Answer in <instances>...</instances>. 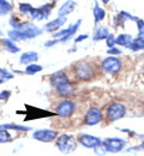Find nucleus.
I'll use <instances>...</instances> for the list:
<instances>
[{
    "label": "nucleus",
    "instance_id": "nucleus-15",
    "mask_svg": "<svg viewBox=\"0 0 144 156\" xmlns=\"http://www.w3.org/2000/svg\"><path fill=\"white\" fill-rule=\"evenodd\" d=\"M132 41H133V40H132V36H131V35L121 34V35H119V36L115 39V43L119 44V46H128Z\"/></svg>",
    "mask_w": 144,
    "mask_h": 156
},
{
    "label": "nucleus",
    "instance_id": "nucleus-13",
    "mask_svg": "<svg viewBox=\"0 0 144 156\" xmlns=\"http://www.w3.org/2000/svg\"><path fill=\"white\" fill-rule=\"evenodd\" d=\"M51 82H52V85H53L54 88H57L59 84H61L64 82H67V77L65 76V73L58 72V73H55V75L52 77Z\"/></svg>",
    "mask_w": 144,
    "mask_h": 156
},
{
    "label": "nucleus",
    "instance_id": "nucleus-9",
    "mask_svg": "<svg viewBox=\"0 0 144 156\" xmlns=\"http://www.w3.org/2000/svg\"><path fill=\"white\" fill-rule=\"evenodd\" d=\"M79 142L82 143V145H84L85 148H90V149H95L100 145H102V142L94 136L90 135H82L79 136Z\"/></svg>",
    "mask_w": 144,
    "mask_h": 156
},
{
    "label": "nucleus",
    "instance_id": "nucleus-22",
    "mask_svg": "<svg viewBox=\"0 0 144 156\" xmlns=\"http://www.w3.org/2000/svg\"><path fill=\"white\" fill-rule=\"evenodd\" d=\"M4 43L7 46V49H9L10 52H12V53H17V52L19 51V48H18L11 40H9V39L4 40Z\"/></svg>",
    "mask_w": 144,
    "mask_h": 156
},
{
    "label": "nucleus",
    "instance_id": "nucleus-10",
    "mask_svg": "<svg viewBox=\"0 0 144 156\" xmlns=\"http://www.w3.org/2000/svg\"><path fill=\"white\" fill-rule=\"evenodd\" d=\"M18 31L22 33L26 39H31V37H35V36H37V35L41 34V30H39L35 25H33L30 23L23 24L21 28L18 29Z\"/></svg>",
    "mask_w": 144,
    "mask_h": 156
},
{
    "label": "nucleus",
    "instance_id": "nucleus-6",
    "mask_svg": "<svg viewBox=\"0 0 144 156\" xmlns=\"http://www.w3.org/2000/svg\"><path fill=\"white\" fill-rule=\"evenodd\" d=\"M101 119H102V112H101V109H99L96 107H93L85 114V124L89 125V126H93V125L99 124L101 121Z\"/></svg>",
    "mask_w": 144,
    "mask_h": 156
},
{
    "label": "nucleus",
    "instance_id": "nucleus-1",
    "mask_svg": "<svg viewBox=\"0 0 144 156\" xmlns=\"http://www.w3.org/2000/svg\"><path fill=\"white\" fill-rule=\"evenodd\" d=\"M125 114H126V108L120 102H114V103L109 105L107 107V111H106L107 119L111 121H117V120L125 117Z\"/></svg>",
    "mask_w": 144,
    "mask_h": 156
},
{
    "label": "nucleus",
    "instance_id": "nucleus-16",
    "mask_svg": "<svg viewBox=\"0 0 144 156\" xmlns=\"http://www.w3.org/2000/svg\"><path fill=\"white\" fill-rule=\"evenodd\" d=\"M127 48L132 49V51H139V49H144V37H138L135 41H132Z\"/></svg>",
    "mask_w": 144,
    "mask_h": 156
},
{
    "label": "nucleus",
    "instance_id": "nucleus-8",
    "mask_svg": "<svg viewBox=\"0 0 144 156\" xmlns=\"http://www.w3.org/2000/svg\"><path fill=\"white\" fill-rule=\"evenodd\" d=\"M58 136V133L55 131H51V130H39L36 131L34 135H33V138L34 139H37L40 142H52Z\"/></svg>",
    "mask_w": 144,
    "mask_h": 156
},
{
    "label": "nucleus",
    "instance_id": "nucleus-32",
    "mask_svg": "<svg viewBox=\"0 0 144 156\" xmlns=\"http://www.w3.org/2000/svg\"><path fill=\"white\" fill-rule=\"evenodd\" d=\"M103 2H104V4H107V2H108V1H109V0H102Z\"/></svg>",
    "mask_w": 144,
    "mask_h": 156
},
{
    "label": "nucleus",
    "instance_id": "nucleus-3",
    "mask_svg": "<svg viewBox=\"0 0 144 156\" xmlns=\"http://www.w3.org/2000/svg\"><path fill=\"white\" fill-rule=\"evenodd\" d=\"M75 75L77 76V78H79L82 80H89L94 76V71H93V67L90 64L79 62L75 67Z\"/></svg>",
    "mask_w": 144,
    "mask_h": 156
},
{
    "label": "nucleus",
    "instance_id": "nucleus-28",
    "mask_svg": "<svg viewBox=\"0 0 144 156\" xmlns=\"http://www.w3.org/2000/svg\"><path fill=\"white\" fill-rule=\"evenodd\" d=\"M107 53H108V54H120V53H121V51L112 47V48H109V49L107 51Z\"/></svg>",
    "mask_w": 144,
    "mask_h": 156
},
{
    "label": "nucleus",
    "instance_id": "nucleus-14",
    "mask_svg": "<svg viewBox=\"0 0 144 156\" xmlns=\"http://www.w3.org/2000/svg\"><path fill=\"white\" fill-rule=\"evenodd\" d=\"M73 7H75V2L73 1H71V0H68V1H66L64 5L61 6V9L59 10V15L60 16H65V15H68V13H71L72 11H73Z\"/></svg>",
    "mask_w": 144,
    "mask_h": 156
},
{
    "label": "nucleus",
    "instance_id": "nucleus-4",
    "mask_svg": "<svg viewBox=\"0 0 144 156\" xmlns=\"http://www.w3.org/2000/svg\"><path fill=\"white\" fill-rule=\"evenodd\" d=\"M102 70L106 71L107 73H117L120 71L123 64L120 61V59L114 58V57H109V58L104 59L102 61Z\"/></svg>",
    "mask_w": 144,
    "mask_h": 156
},
{
    "label": "nucleus",
    "instance_id": "nucleus-12",
    "mask_svg": "<svg viewBox=\"0 0 144 156\" xmlns=\"http://www.w3.org/2000/svg\"><path fill=\"white\" fill-rule=\"evenodd\" d=\"M65 22H66V18L62 16V17H59V18H57V20L49 22L44 28H46V30H48V31H51V30H57V29H59V28L61 27Z\"/></svg>",
    "mask_w": 144,
    "mask_h": 156
},
{
    "label": "nucleus",
    "instance_id": "nucleus-7",
    "mask_svg": "<svg viewBox=\"0 0 144 156\" xmlns=\"http://www.w3.org/2000/svg\"><path fill=\"white\" fill-rule=\"evenodd\" d=\"M73 109H75V103H73L72 101L66 100V101H62V102H60V103L58 105V107H57L55 112H57V114H58V115L66 118V117L72 115Z\"/></svg>",
    "mask_w": 144,
    "mask_h": 156
},
{
    "label": "nucleus",
    "instance_id": "nucleus-27",
    "mask_svg": "<svg viewBox=\"0 0 144 156\" xmlns=\"http://www.w3.org/2000/svg\"><path fill=\"white\" fill-rule=\"evenodd\" d=\"M33 10V7L30 5H21V11L24 13H30Z\"/></svg>",
    "mask_w": 144,
    "mask_h": 156
},
{
    "label": "nucleus",
    "instance_id": "nucleus-2",
    "mask_svg": "<svg viewBox=\"0 0 144 156\" xmlns=\"http://www.w3.org/2000/svg\"><path fill=\"white\" fill-rule=\"evenodd\" d=\"M57 147L61 153L70 154L71 151H73L76 149V140H75L73 137L62 135L57 140Z\"/></svg>",
    "mask_w": 144,
    "mask_h": 156
},
{
    "label": "nucleus",
    "instance_id": "nucleus-17",
    "mask_svg": "<svg viewBox=\"0 0 144 156\" xmlns=\"http://www.w3.org/2000/svg\"><path fill=\"white\" fill-rule=\"evenodd\" d=\"M109 36V31L106 29V28H97L95 30V34H94V40L95 41H99V40H104Z\"/></svg>",
    "mask_w": 144,
    "mask_h": 156
},
{
    "label": "nucleus",
    "instance_id": "nucleus-23",
    "mask_svg": "<svg viewBox=\"0 0 144 156\" xmlns=\"http://www.w3.org/2000/svg\"><path fill=\"white\" fill-rule=\"evenodd\" d=\"M10 140H11L10 133L5 129L0 130V143H6V142H10Z\"/></svg>",
    "mask_w": 144,
    "mask_h": 156
},
{
    "label": "nucleus",
    "instance_id": "nucleus-18",
    "mask_svg": "<svg viewBox=\"0 0 144 156\" xmlns=\"http://www.w3.org/2000/svg\"><path fill=\"white\" fill-rule=\"evenodd\" d=\"M37 59V53L35 52H26L22 55L21 62L22 64H29V62H33Z\"/></svg>",
    "mask_w": 144,
    "mask_h": 156
},
{
    "label": "nucleus",
    "instance_id": "nucleus-31",
    "mask_svg": "<svg viewBox=\"0 0 144 156\" xmlns=\"http://www.w3.org/2000/svg\"><path fill=\"white\" fill-rule=\"evenodd\" d=\"M141 148H142V149L144 150V140L142 142V144H141Z\"/></svg>",
    "mask_w": 144,
    "mask_h": 156
},
{
    "label": "nucleus",
    "instance_id": "nucleus-30",
    "mask_svg": "<svg viewBox=\"0 0 144 156\" xmlns=\"http://www.w3.org/2000/svg\"><path fill=\"white\" fill-rule=\"evenodd\" d=\"M88 37V35H82V36H79L78 39H76V42H79V41H82V40H85Z\"/></svg>",
    "mask_w": 144,
    "mask_h": 156
},
{
    "label": "nucleus",
    "instance_id": "nucleus-25",
    "mask_svg": "<svg viewBox=\"0 0 144 156\" xmlns=\"http://www.w3.org/2000/svg\"><path fill=\"white\" fill-rule=\"evenodd\" d=\"M10 78H12V76H11L9 72H6L5 70L0 69V79H1V80H5V79H10Z\"/></svg>",
    "mask_w": 144,
    "mask_h": 156
},
{
    "label": "nucleus",
    "instance_id": "nucleus-21",
    "mask_svg": "<svg viewBox=\"0 0 144 156\" xmlns=\"http://www.w3.org/2000/svg\"><path fill=\"white\" fill-rule=\"evenodd\" d=\"M10 11H11V6L5 0H0V15H6Z\"/></svg>",
    "mask_w": 144,
    "mask_h": 156
},
{
    "label": "nucleus",
    "instance_id": "nucleus-29",
    "mask_svg": "<svg viewBox=\"0 0 144 156\" xmlns=\"http://www.w3.org/2000/svg\"><path fill=\"white\" fill-rule=\"evenodd\" d=\"M9 96H10V91H2L0 94V100H5V98H7Z\"/></svg>",
    "mask_w": 144,
    "mask_h": 156
},
{
    "label": "nucleus",
    "instance_id": "nucleus-19",
    "mask_svg": "<svg viewBox=\"0 0 144 156\" xmlns=\"http://www.w3.org/2000/svg\"><path fill=\"white\" fill-rule=\"evenodd\" d=\"M104 11H103V9H101L100 6H99V4L97 2H95V7H94V17H95V22L97 23V22H100V20H102L104 18Z\"/></svg>",
    "mask_w": 144,
    "mask_h": 156
},
{
    "label": "nucleus",
    "instance_id": "nucleus-5",
    "mask_svg": "<svg viewBox=\"0 0 144 156\" xmlns=\"http://www.w3.org/2000/svg\"><path fill=\"white\" fill-rule=\"evenodd\" d=\"M102 144L108 153H119L124 149L126 142L124 139H119V138H108Z\"/></svg>",
    "mask_w": 144,
    "mask_h": 156
},
{
    "label": "nucleus",
    "instance_id": "nucleus-24",
    "mask_svg": "<svg viewBox=\"0 0 144 156\" xmlns=\"http://www.w3.org/2000/svg\"><path fill=\"white\" fill-rule=\"evenodd\" d=\"M1 129H13V130H18V131H28L30 130V127H26V126H18V125H1L0 126Z\"/></svg>",
    "mask_w": 144,
    "mask_h": 156
},
{
    "label": "nucleus",
    "instance_id": "nucleus-11",
    "mask_svg": "<svg viewBox=\"0 0 144 156\" xmlns=\"http://www.w3.org/2000/svg\"><path fill=\"white\" fill-rule=\"evenodd\" d=\"M55 89L58 90L59 95H60V96H64V98H67V96H70V95L73 93V85L70 84L68 82H64L61 84H59Z\"/></svg>",
    "mask_w": 144,
    "mask_h": 156
},
{
    "label": "nucleus",
    "instance_id": "nucleus-26",
    "mask_svg": "<svg viewBox=\"0 0 144 156\" xmlns=\"http://www.w3.org/2000/svg\"><path fill=\"white\" fill-rule=\"evenodd\" d=\"M114 44H115V39H114V36H113V35H109V36L107 37V46L112 48Z\"/></svg>",
    "mask_w": 144,
    "mask_h": 156
},
{
    "label": "nucleus",
    "instance_id": "nucleus-20",
    "mask_svg": "<svg viewBox=\"0 0 144 156\" xmlns=\"http://www.w3.org/2000/svg\"><path fill=\"white\" fill-rule=\"evenodd\" d=\"M42 70V67L40 65H35V64H30L29 66H26L25 69V73L28 75H33V73H36V72H40Z\"/></svg>",
    "mask_w": 144,
    "mask_h": 156
}]
</instances>
